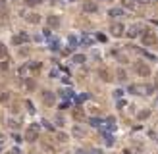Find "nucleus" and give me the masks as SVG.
I'll use <instances>...</instances> for the list:
<instances>
[{"instance_id":"1","label":"nucleus","mask_w":158,"mask_h":154,"mask_svg":"<svg viewBox=\"0 0 158 154\" xmlns=\"http://www.w3.org/2000/svg\"><path fill=\"white\" fill-rule=\"evenodd\" d=\"M25 139H27L29 143H33L39 139V125H31L27 127V131H25Z\"/></svg>"},{"instance_id":"2","label":"nucleus","mask_w":158,"mask_h":154,"mask_svg":"<svg viewBox=\"0 0 158 154\" xmlns=\"http://www.w3.org/2000/svg\"><path fill=\"white\" fill-rule=\"evenodd\" d=\"M143 42H145V46H156L158 39H156V35L152 33V31L146 29V33H143Z\"/></svg>"},{"instance_id":"3","label":"nucleus","mask_w":158,"mask_h":154,"mask_svg":"<svg viewBox=\"0 0 158 154\" xmlns=\"http://www.w3.org/2000/svg\"><path fill=\"white\" fill-rule=\"evenodd\" d=\"M133 67H135V71L139 73L141 77H149V75H150V67L146 66V64H143V62H137Z\"/></svg>"},{"instance_id":"4","label":"nucleus","mask_w":158,"mask_h":154,"mask_svg":"<svg viewBox=\"0 0 158 154\" xmlns=\"http://www.w3.org/2000/svg\"><path fill=\"white\" fill-rule=\"evenodd\" d=\"M141 29H143V27H141V25H139V23L131 25V27L127 29V37H129V39H135V37H137V35H139V33H141Z\"/></svg>"},{"instance_id":"5","label":"nucleus","mask_w":158,"mask_h":154,"mask_svg":"<svg viewBox=\"0 0 158 154\" xmlns=\"http://www.w3.org/2000/svg\"><path fill=\"white\" fill-rule=\"evenodd\" d=\"M110 31H112L114 37H122V35H123V25H122V23H112Z\"/></svg>"},{"instance_id":"6","label":"nucleus","mask_w":158,"mask_h":154,"mask_svg":"<svg viewBox=\"0 0 158 154\" xmlns=\"http://www.w3.org/2000/svg\"><path fill=\"white\" fill-rule=\"evenodd\" d=\"M29 41V35L27 33H19L14 37V44H21V42H27Z\"/></svg>"},{"instance_id":"7","label":"nucleus","mask_w":158,"mask_h":154,"mask_svg":"<svg viewBox=\"0 0 158 154\" xmlns=\"http://www.w3.org/2000/svg\"><path fill=\"white\" fill-rule=\"evenodd\" d=\"M43 100L46 104H54V93H50V91H43Z\"/></svg>"},{"instance_id":"8","label":"nucleus","mask_w":158,"mask_h":154,"mask_svg":"<svg viewBox=\"0 0 158 154\" xmlns=\"http://www.w3.org/2000/svg\"><path fill=\"white\" fill-rule=\"evenodd\" d=\"M83 10H85L87 14H93V12H97V4L94 2H85L83 4Z\"/></svg>"},{"instance_id":"9","label":"nucleus","mask_w":158,"mask_h":154,"mask_svg":"<svg viewBox=\"0 0 158 154\" xmlns=\"http://www.w3.org/2000/svg\"><path fill=\"white\" fill-rule=\"evenodd\" d=\"M129 93H133V94H145V87H141V85H131Z\"/></svg>"},{"instance_id":"10","label":"nucleus","mask_w":158,"mask_h":154,"mask_svg":"<svg viewBox=\"0 0 158 154\" xmlns=\"http://www.w3.org/2000/svg\"><path fill=\"white\" fill-rule=\"evenodd\" d=\"M25 19H27L29 23H39V21H41V15H39V14H27V15H25Z\"/></svg>"},{"instance_id":"11","label":"nucleus","mask_w":158,"mask_h":154,"mask_svg":"<svg viewBox=\"0 0 158 154\" xmlns=\"http://www.w3.org/2000/svg\"><path fill=\"white\" fill-rule=\"evenodd\" d=\"M6 14H8V4L6 0H0V18H6Z\"/></svg>"},{"instance_id":"12","label":"nucleus","mask_w":158,"mask_h":154,"mask_svg":"<svg viewBox=\"0 0 158 154\" xmlns=\"http://www.w3.org/2000/svg\"><path fill=\"white\" fill-rule=\"evenodd\" d=\"M60 25V19L56 15H48V27H58Z\"/></svg>"},{"instance_id":"13","label":"nucleus","mask_w":158,"mask_h":154,"mask_svg":"<svg viewBox=\"0 0 158 154\" xmlns=\"http://www.w3.org/2000/svg\"><path fill=\"white\" fill-rule=\"evenodd\" d=\"M73 118L79 120V121L85 120V114H83V110H81V108H75V110H73Z\"/></svg>"},{"instance_id":"14","label":"nucleus","mask_w":158,"mask_h":154,"mask_svg":"<svg viewBox=\"0 0 158 154\" xmlns=\"http://www.w3.org/2000/svg\"><path fill=\"white\" fill-rule=\"evenodd\" d=\"M98 75L102 77V81H110V79H112V77H110V71H108V70H100V71H98Z\"/></svg>"},{"instance_id":"15","label":"nucleus","mask_w":158,"mask_h":154,"mask_svg":"<svg viewBox=\"0 0 158 154\" xmlns=\"http://www.w3.org/2000/svg\"><path fill=\"white\" fill-rule=\"evenodd\" d=\"M122 4L125 8H135L137 6V0H122Z\"/></svg>"},{"instance_id":"16","label":"nucleus","mask_w":158,"mask_h":154,"mask_svg":"<svg viewBox=\"0 0 158 154\" xmlns=\"http://www.w3.org/2000/svg\"><path fill=\"white\" fill-rule=\"evenodd\" d=\"M122 14H123L122 8H112V10H110V15H112V18H120Z\"/></svg>"},{"instance_id":"17","label":"nucleus","mask_w":158,"mask_h":154,"mask_svg":"<svg viewBox=\"0 0 158 154\" xmlns=\"http://www.w3.org/2000/svg\"><path fill=\"white\" fill-rule=\"evenodd\" d=\"M71 60H73V64H83V62H85V56H83V54H75Z\"/></svg>"},{"instance_id":"18","label":"nucleus","mask_w":158,"mask_h":154,"mask_svg":"<svg viewBox=\"0 0 158 154\" xmlns=\"http://www.w3.org/2000/svg\"><path fill=\"white\" fill-rule=\"evenodd\" d=\"M75 44H77V39H75V37H70V39H67V46H70V50L75 48Z\"/></svg>"},{"instance_id":"19","label":"nucleus","mask_w":158,"mask_h":154,"mask_svg":"<svg viewBox=\"0 0 158 154\" xmlns=\"http://www.w3.org/2000/svg\"><path fill=\"white\" fill-rule=\"evenodd\" d=\"M116 75H118L120 81H125V79H127V73H125L123 70H118V71H116Z\"/></svg>"},{"instance_id":"20","label":"nucleus","mask_w":158,"mask_h":154,"mask_svg":"<svg viewBox=\"0 0 158 154\" xmlns=\"http://www.w3.org/2000/svg\"><path fill=\"white\" fill-rule=\"evenodd\" d=\"M149 116H150V112H149V110H143V112H139V120H146Z\"/></svg>"},{"instance_id":"21","label":"nucleus","mask_w":158,"mask_h":154,"mask_svg":"<svg viewBox=\"0 0 158 154\" xmlns=\"http://www.w3.org/2000/svg\"><path fill=\"white\" fill-rule=\"evenodd\" d=\"M4 56H8V50H6V46L0 42V58H4Z\"/></svg>"},{"instance_id":"22","label":"nucleus","mask_w":158,"mask_h":154,"mask_svg":"<svg viewBox=\"0 0 158 154\" xmlns=\"http://www.w3.org/2000/svg\"><path fill=\"white\" fill-rule=\"evenodd\" d=\"M154 91V85H145V94H152Z\"/></svg>"},{"instance_id":"23","label":"nucleus","mask_w":158,"mask_h":154,"mask_svg":"<svg viewBox=\"0 0 158 154\" xmlns=\"http://www.w3.org/2000/svg\"><path fill=\"white\" fill-rule=\"evenodd\" d=\"M93 41H94V39H93L91 35H85V37H83V42H85V44H93Z\"/></svg>"},{"instance_id":"24","label":"nucleus","mask_w":158,"mask_h":154,"mask_svg":"<svg viewBox=\"0 0 158 154\" xmlns=\"http://www.w3.org/2000/svg\"><path fill=\"white\" fill-rule=\"evenodd\" d=\"M91 125H93V127H100V125H102V121H100V120H97V118H93V120H91Z\"/></svg>"},{"instance_id":"25","label":"nucleus","mask_w":158,"mask_h":154,"mask_svg":"<svg viewBox=\"0 0 158 154\" xmlns=\"http://www.w3.org/2000/svg\"><path fill=\"white\" fill-rule=\"evenodd\" d=\"M8 67H10V64H8V62H0V71H6Z\"/></svg>"},{"instance_id":"26","label":"nucleus","mask_w":158,"mask_h":154,"mask_svg":"<svg viewBox=\"0 0 158 154\" xmlns=\"http://www.w3.org/2000/svg\"><path fill=\"white\" fill-rule=\"evenodd\" d=\"M41 2H43V0H27L29 6H37V4H41Z\"/></svg>"},{"instance_id":"27","label":"nucleus","mask_w":158,"mask_h":154,"mask_svg":"<svg viewBox=\"0 0 158 154\" xmlns=\"http://www.w3.org/2000/svg\"><path fill=\"white\" fill-rule=\"evenodd\" d=\"M6 154H21V152H19V148H10Z\"/></svg>"},{"instance_id":"28","label":"nucleus","mask_w":158,"mask_h":154,"mask_svg":"<svg viewBox=\"0 0 158 154\" xmlns=\"http://www.w3.org/2000/svg\"><path fill=\"white\" fill-rule=\"evenodd\" d=\"M73 135H77V137H81L83 135V131L79 129V127H75V129H73Z\"/></svg>"},{"instance_id":"29","label":"nucleus","mask_w":158,"mask_h":154,"mask_svg":"<svg viewBox=\"0 0 158 154\" xmlns=\"http://www.w3.org/2000/svg\"><path fill=\"white\" fill-rule=\"evenodd\" d=\"M58 141H60V143H64V141H67V137H66L64 133H60V135H58Z\"/></svg>"},{"instance_id":"30","label":"nucleus","mask_w":158,"mask_h":154,"mask_svg":"<svg viewBox=\"0 0 158 154\" xmlns=\"http://www.w3.org/2000/svg\"><path fill=\"white\" fill-rule=\"evenodd\" d=\"M8 123H10V127H14V129H15V127H18V121H14V120H10Z\"/></svg>"},{"instance_id":"31","label":"nucleus","mask_w":158,"mask_h":154,"mask_svg":"<svg viewBox=\"0 0 158 154\" xmlns=\"http://www.w3.org/2000/svg\"><path fill=\"white\" fill-rule=\"evenodd\" d=\"M75 154H87V152H85V150H77Z\"/></svg>"}]
</instances>
